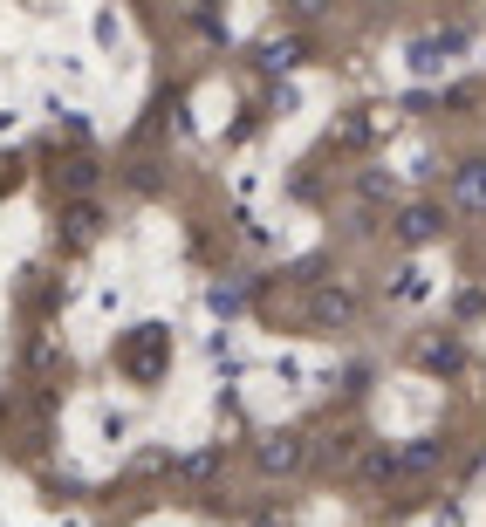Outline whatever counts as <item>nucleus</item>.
<instances>
[{"label": "nucleus", "instance_id": "1", "mask_svg": "<svg viewBox=\"0 0 486 527\" xmlns=\"http://www.w3.org/2000/svg\"><path fill=\"white\" fill-rule=\"evenodd\" d=\"M445 199H453V213L486 219V165H459V171H453V186H445Z\"/></svg>", "mask_w": 486, "mask_h": 527}]
</instances>
